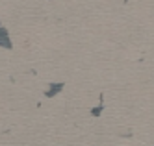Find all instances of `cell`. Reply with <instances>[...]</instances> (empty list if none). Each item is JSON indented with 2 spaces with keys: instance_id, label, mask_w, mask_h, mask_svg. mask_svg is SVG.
Here are the masks:
<instances>
[{
  "instance_id": "cell-1",
  "label": "cell",
  "mask_w": 154,
  "mask_h": 146,
  "mask_svg": "<svg viewBox=\"0 0 154 146\" xmlns=\"http://www.w3.org/2000/svg\"><path fill=\"white\" fill-rule=\"evenodd\" d=\"M63 87H65V83L63 82H58V83H50V87L45 91V98H54L56 94H60L61 91H63Z\"/></svg>"
},
{
  "instance_id": "cell-2",
  "label": "cell",
  "mask_w": 154,
  "mask_h": 146,
  "mask_svg": "<svg viewBox=\"0 0 154 146\" xmlns=\"http://www.w3.org/2000/svg\"><path fill=\"white\" fill-rule=\"evenodd\" d=\"M0 44H2V48H8V50H11V48H13L11 41H9V35H8V30H6V26H2V28H0Z\"/></svg>"
},
{
  "instance_id": "cell-3",
  "label": "cell",
  "mask_w": 154,
  "mask_h": 146,
  "mask_svg": "<svg viewBox=\"0 0 154 146\" xmlns=\"http://www.w3.org/2000/svg\"><path fill=\"white\" fill-rule=\"evenodd\" d=\"M102 109H104V94H100V104H98V107H93L91 109V115L93 117H98L102 113Z\"/></svg>"
}]
</instances>
